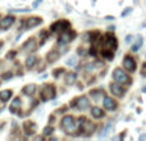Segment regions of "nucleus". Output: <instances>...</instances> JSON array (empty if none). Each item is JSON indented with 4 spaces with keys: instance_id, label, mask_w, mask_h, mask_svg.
Wrapping results in <instances>:
<instances>
[{
    "instance_id": "nucleus-1",
    "label": "nucleus",
    "mask_w": 146,
    "mask_h": 141,
    "mask_svg": "<svg viewBox=\"0 0 146 141\" xmlns=\"http://www.w3.org/2000/svg\"><path fill=\"white\" fill-rule=\"evenodd\" d=\"M78 128L82 132L83 136H91L96 131V124L92 121H90V119L85 118V117H81L78 119Z\"/></svg>"
},
{
    "instance_id": "nucleus-2",
    "label": "nucleus",
    "mask_w": 146,
    "mask_h": 141,
    "mask_svg": "<svg viewBox=\"0 0 146 141\" xmlns=\"http://www.w3.org/2000/svg\"><path fill=\"white\" fill-rule=\"evenodd\" d=\"M111 76H113V80L115 81V82L121 83L122 86H129L132 85V78L129 77L128 74H127L126 72H124L122 68H114L113 73H111Z\"/></svg>"
},
{
    "instance_id": "nucleus-3",
    "label": "nucleus",
    "mask_w": 146,
    "mask_h": 141,
    "mask_svg": "<svg viewBox=\"0 0 146 141\" xmlns=\"http://www.w3.org/2000/svg\"><path fill=\"white\" fill-rule=\"evenodd\" d=\"M62 130H64V132L67 134H73L74 131H77V126H76V121L73 116H66L63 117L60 122Z\"/></svg>"
},
{
    "instance_id": "nucleus-4",
    "label": "nucleus",
    "mask_w": 146,
    "mask_h": 141,
    "mask_svg": "<svg viewBox=\"0 0 146 141\" xmlns=\"http://www.w3.org/2000/svg\"><path fill=\"white\" fill-rule=\"evenodd\" d=\"M55 87H54L53 85H45L42 87V90H41V99H42V101H49L51 100V99L55 98Z\"/></svg>"
},
{
    "instance_id": "nucleus-5",
    "label": "nucleus",
    "mask_w": 146,
    "mask_h": 141,
    "mask_svg": "<svg viewBox=\"0 0 146 141\" xmlns=\"http://www.w3.org/2000/svg\"><path fill=\"white\" fill-rule=\"evenodd\" d=\"M109 90H110V92L113 94L114 96H117V98H123L124 94H126V88H124L121 83L115 82V81L109 85Z\"/></svg>"
},
{
    "instance_id": "nucleus-6",
    "label": "nucleus",
    "mask_w": 146,
    "mask_h": 141,
    "mask_svg": "<svg viewBox=\"0 0 146 141\" xmlns=\"http://www.w3.org/2000/svg\"><path fill=\"white\" fill-rule=\"evenodd\" d=\"M76 101L72 103V106L77 108L78 110H86L87 108H90V100L86 96H80V98L74 99Z\"/></svg>"
},
{
    "instance_id": "nucleus-7",
    "label": "nucleus",
    "mask_w": 146,
    "mask_h": 141,
    "mask_svg": "<svg viewBox=\"0 0 146 141\" xmlns=\"http://www.w3.org/2000/svg\"><path fill=\"white\" fill-rule=\"evenodd\" d=\"M123 67H124V69H127L128 72L133 73L135 70H136V67H137L136 61H135L131 55H126L123 58Z\"/></svg>"
},
{
    "instance_id": "nucleus-8",
    "label": "nucleus",
    "mask_w": 146,
    "mask_h": 141,
    "mask_svg": "<svg viewBox=\"0 0 146 141\" xmlns=\"http://www.w3.org/2000/svg\"><path fill=\"white\" fill-rule=\"evenodd\" d=\"M69 27H71L69 22H67V21H58L54 25H51V31L53 32H64V31L69 30Z\"/></svg>"
},
{
    "instance_id": "nucleus-9",
    "label": "nucleus",
    "mask_w": 146,
    "mask_h": 141,
    "mask_svg": "<svg viewBox=\"0 0 146 141\" xmlns=\"http://www.w3.org/2000/svg\"><path fill=\"white\" fill-rule=\"evenodd\" d=\"M103 105H104V109H106L109 112H114L118 108V103L114 99L109 98V96H104L103 98Z\"/></svg>"
},
{
    "instance_id": "nucleus-10",
    "label": "nucleus",
    "mask_w": 146,
    "mask_h": 141,
    "mask_svg": "<svg viewBox=\"0 0 146 141\" xmlns=\"http://www.w3.org/2000/svg\"><path fill=\"white\" fill-rule=\"evenodd\" d=\"M74 32H71L69 30L64 31V32H62L60 37H59V44H63V45H66V44L71 43V41L74 39Z\"/></svg>"
},
{
    "instance_id": "nucleus-11",
    "label": "nucleus",
    "mask_w": 146,
    "mask_h": 141,
    "mask_svg": "<svg viewBox=\"0 0 146 141\" xmlns=\"http://www.w3.org/2000/svg\"><path fill=\"white\" fill-rule=\"evenodd\" d=\"M90 96L95 101H100V100H103V98L105 96V92H104V90H101V88H98V90H91L90 91Z\"/></svg>"
},
{
    "instance_id": "nucleus-12",
    "label": "nucleus",
    "mask_w": 146,
    "mask_h": 141,
    "mask_svg": "<svg viewBox=\"0 0 146 141\" xmlns=\"http://www.w3.org/2000/svg\"><path fill=\"white\" fill-rule=\"evenodd\" d=\"M13 23H14V17H12V15L5 17V18H3L1 22H0V28H1V30H7V28H9Z\"/></svg>"
},
{
    "instance_id": "nucleus-13",
    "label": "nucleus",
    "mask_w": 146,
    "mask_h": 141,
    "mask_svg": "<svg viewBox=\"0 0 146 141\" xmlns=\"http://www.w3.org/2000/svg\"><path fill=\"white\" fill-rule=\"evenodd\" d=\"M41 22H42V19H41V18L31 17V18H28V19L26 21V27H27V28H33V27H36V26L40 25Z\"/></svg>"
},
{
    "instance_id": "nucleus-14",
    "label": "nucleus",
    "mask_w": 146,
    "mask_h": 141,
    "mask_svg": "<svg viewBox=\"0 0 146 141\" xmlns=\"http://www.w3.org/2000/svg\"><path fill=\"white\" fill-rule=\"evenodd\" d=\"M91 116L96 119H100L105 116V112L101 108H99V106H94V108H91Z\"/></svg>"
},
{
    "instance_id": "nucleus-15",
    "label": "nucleus",
    "mask_w": 146,
    "mask_h": 141,
    "mask_svg": "<svg viewBox=\"0 0 146 141\" xmlns=\"http://www.w3.org/2000/svg\"><path fill=\"white\" fill-rule=\"evenodd\" d=\"M111 128H113V122H108V123L105 124V127L101 130V132H99V134H98V136L100 137V139H103V137H106L109 135V132L111 131Z\"/></svg>"
},
{
    "instance_id": "nucleus-16",
    "label": "nucleus",
    "mask_w": 146,
    "mask_h": 141,
    "mask_svg": "<svg viewBox=\"0 0 146 141\" xmlns=\"http://www.w3.org/2000/svg\"><path fill=\"white\" fill-rule=\"evenodd\" d=\"M76 80H77V74H76L74 72H69L66 74V77H64V82H66V85H73V83L76 82Z\"/></svg>"
},
{
    "instance_id": "nucleus-17",
    "label": "nucleus",
    "mask_w": 146,
    "mask_h": 141,
    "mask_svg": "<svg viewBox=\"0 0 146 141\" xmlns=\"http://www.w3.org/2000/svg\"><path fill=\"white\" fill-rule=\"evenodd\" d=\"M36 48H37V45H36V41L35 39H30V40L27 41V43L23 45V49L27 51H35Z\"/></svg>"
},
{
    "instance_id": "nucleus-18",
    "label": "nucleus",
    "mask_w": 146,
    "mask_h": 141,
    "mask_svg": "<svg viewBox=\"0 0 146 141\" xmlns=\"http://www.w3.org/2000/svg\"><path fill=\"white\" fill-rule=\"evenodd\" d=\"M36 85H33V83H31V85H27V86H25L23 87V94L25 95H27V96H32L33 94L36 92Z\"/></svg>"
},
{
    "instance_id": "nucleus-19",
    "label": "nucleus",
    "mask_w": 146,
    "mask_h": 141,
    "mask_svg": "<svg viewBox=\"0 0 146 141\" xmlns=\"http://www.w3.org/2000/svg\"><path fill=\"white\" fill-rule=\"evenodd\" d=\"M59 57H60V53L59 51H56V50H51L50 53L48 54V62L49 63H54V62H56L59 59Z\"/></svg>"
},
{
    "instance_id": "nucleus-20",
    "label": "nucleus",
    "mask_w": 146,
    "mask_h": 141,
    "mask_svg": "<svg viewBox=\"0 0 146 141\" xmlns=\"http://www.w3.org/2000/svg\"><path fill=\"white\" fill-rule=\"evenodd\" d=\"M10 96H12V91L10 90H4V91L0 92V100L1 101H8Z\"/></svg>"
},
{
    "instance_id": "nucleus-21",
    "label": "nucleus",
    "mask_w": 146,
    "mask_h": 141,
    "mask_svg": "<svg viewBox=\"0 0 146 141\" xmlns=\"http://www.w3.org/2000/svg\"><path fill=\"white\" fill-rule=\"evenodd\" d=\"M36 62H37V58H36V57H28L27 61H26V67H27V68H32V67L36 64Z\"/></svg>"
},
{
    "instance_id": "nucleus-22",
    "label": "nucleus",
    "mask_w": 146,
    "mask_h": 141,
    "mask_svg": "<svg viewBox=\"0 0 146 141\" xmlns=\"http://www.w3.org/2000/svg\"><path fill=\"white\" fill-rule=\"evenodd\" d=\"M141 46H142V37H141V36H139V37H137L136 44H135V45L132 46L131 50L133 51V53H136V51H139V50H140V48H141Z\"/></svg>"
},
{
    "instance_id": "nucleus-23",
    "label": "nucleus",
    "mask_w": 146,
    "mask_h": 141,
    "mask_svg": "<svg viewBox=\"0 0 146 141\" xmlns=\"http://www.w3.org/2000/svg\"><path fill=\"white\" fill-rule=\"evenodd\" d=\"M19 106H21V99L17 98V99H14V100H13L12 104H10V110L15 112V109H19Z\"/></svg>"
},
{
    "instance_id": "nucleus-24",
    "label": "nucleus",
    "mask_w": 146,
    "mask_h": 141,
    "mask_svg": "<svg viewBox=\"0 0 146 141\" xmlns=\"http://www.w3.org/2000/svg\"><path fill=\"white\" fill-rule=\"evenodd\" d=\"M76 63H77V58H76V55H72L71 58H69L68 61L66 62L67 66H71V67H72V66H76Z\"/></svg>"
},
{
    "instance_id": "nucleus-25",
    "label": "nucleus",
    "mask_w": 146,
    "mask_h": 141,
    "mask_svg": "<svg viewBox=\"0 0 146 141\" xmlns=\"http://www.w3.org/2000/svg\"><path fill=\"white\" fill-rule=\"evenodd\" d=\"M53 131H54V128L51 126L45 127V128H44V136H50V135L53 134Z\"/></svg>"
},
{
    "instance_id": "nucleus-26",
    "label": "nucleus",
    "mask_w": 146,
    "mask_h": 141,
    "mask_svg": "<svg viewBox=\"0 0 146 141\" xmlns=\"http://www.w3.org/2000/svg\"><path fill=\"white\" fill-rule=\"evenodd\" d=\"M131 12H132V8H127V9H124V10H123V13H122V17H124V15L129 14Z\"/></svg>"
},
{
    "instance_id": "nucleus-27",
    "label": "nucleus",
    "mask_w": 146,
    "mask_h": 141,
    "mask_svg": "<svg viewBox=\"0 0 146 141\" xmlns=\"http://www.w3.org/2000/svg\"><path fill=\"white\" fill-rule=\"evenodd\" d=\"M132 39H133V36H132V35H127V36H126V44H129V43H131Z\"/></svg>"
},
{
    "instance_id": "nucleus-28",
    "label": "nucleus",
    "mask_w": 146,
    "mask_h": 141,
    "mask_svg": "<svg viewBox=\"0 0 146 141\" xmlns=\"http://www.w3.org/2000/svg\"><path fill=\"white\" fill-rule=\"evenodd\" d=\"M40 3H41V0H37V1H35V3H33V5H32V7H33V8H36L38 4H40Z\"/></svg>"
},
{
    "instance_id": "nucleus-29",
    "label": "nucleus",
    "mask_w": 146,
    "mask_h": 141,
    "mask_svg": "<svg viewBox=\"0 0 146 141\" xmlns=\"http://www.w3.org/2000/svg\"><path fill=\"white\" fill-rule=\"evenodd\" d=\"M105 19L111 21V19H114V17H113V15H106V17H105Z\"/></svg>"
},
{
    "instance_id": "nucleus-30",
    "label": "nucleus",
    "mask_w": 146,
    "mask_h": 141,
    "mask_svg": "<svg viewBox=\"0 0 146 141\" xmlns=\"http://www.w3.org/2000/svg\"><path fill=\"white\" fill-rule=\"evenodd\" d=\"M140 140H146V134H144V135H141V136H140Z\"/></svg>"
},
{
    "instance_id": "nucleus-31",
    "label": "nucleus",
    "mask_w": 146,
    "mask_h": 141,
    "mask_svg": "<svg viewBox=\"0 0 146 141\" xmlns=\"http://www.w3.org/2000/svg\"><path fill=\"white\" fill-rule=\"evenodd\" d=\"M0 48H1V44H0Z\"/></svg>"
}]
</instances>
